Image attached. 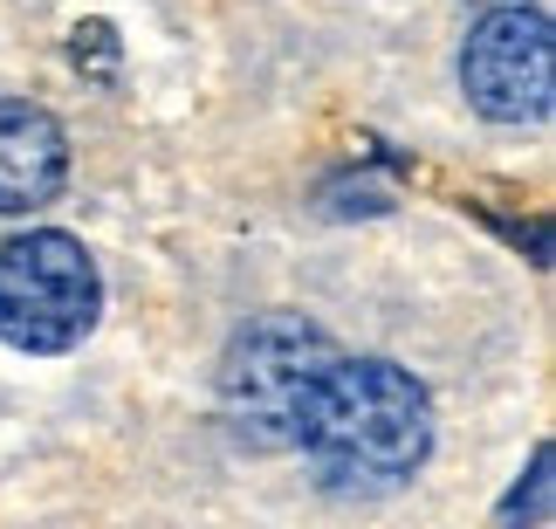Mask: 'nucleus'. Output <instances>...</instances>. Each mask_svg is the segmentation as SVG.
<instances>
[{"label":"nucleus","mask_w":556,"mask_h":529,"mask_svg":"<svg viewBox=\"0 0 556 529\" xmlns=\"http://www.w3.org/2000/svg\"><path fill=\"white\" fill-rule=\"evenodd\" d=\"M295 448L337 495L399 489L433 448V399L392 357H337L303 413Z\"/></svg>","instance_id":"nucleus-1"},{"label":"nucleus","mask_w":556,"mask_h":529,"mask_svg":"<svg viewBox=\"0 0 556 529\" xmlns=\"http://www.w3.org/2000/svg\"><path fill=\"white\" fill-rule=\"evenodd\" d=\"M337 365V344L324 324H309L303 310H268L248 330H233L220 357V419L227 433L254 454H282L303 433V413L324 371Z\"/></svg>","instance_id":"nucleus-2"},{"label":"nucleus","mask_w":556,"mask_h":529,"mask_svg":"<svg viewBox=\"0 0 556 529\" xmlns=\"http://www.w3.org/2000/svg\"><path fill=\"white\" fill-rule=\"evenodd\" d=\"M103 275L90 248L62 227H28L0 248V344L14 351H76L97 330Z\"/></svg>","instance_id":"nucleus-3"},{"label":"nucleus","mask_w":556,"mask_h":529,"mask_svg":"<svg viewBox=\"0 0 556 529\" xmlns=\"http://www.w3.org/2000/svg\"><path fill=\"white\" fill-rule=\"evenodd\" d=\"M549 83H556V41L549 14L536 0L488 8L460 49V90L488 124H536L549 117Z\"/></svg>","instance_id":"nucleus-4"},{"label":"nucleus","mask_w":556,"mask_h":529,"mask_svg":"<svg viewBox=\"0 0 556 529\" xmlns=\"http://www.w3.org/2000/svg\"><path fill=\"white\" fill-rule=\"evenodd\" d=\"M70 179V138L41 103H0V214H35Z\"/></svg>","instance_id":"nucleus-5"},{"label":"nucleus","mask_w":556,"mask_h":529,"mask_svg":"<svg viewBox=\"0 0 556 529\" xmlns=\"http://www.w3.org/2000/svg\"><path fill=\"white\" fill-rule=\"evenodd\" d=\"M70 55H76V70H90V76H111L117 70V35L103 28V21H83L76 41H70Z\"/></svg>","instance_id":"nucleus-6"},{"label":"nucleus","mask_w":556,"mask_h":529,"mask_svg":"<svg viewBox=\"0 0 556 529\" xmlns=\"http://www.w3.org/2000/svg\"><path fill=\"white\" fill-rule=\"evenodd\" d=\"M481 8H516V0H481Z\"/></svg>","instance_id":"nucleus-7"}]
</instances>
